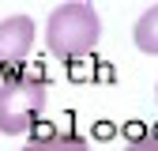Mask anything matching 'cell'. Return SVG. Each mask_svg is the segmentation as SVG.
Returning <instances> with one entry per match:
<instances>
[{
    "mask_svg": "<svg viewBox=\"0 0 158 151\" xmlns=\"http://www.w3.org/2000/svg\"><path fill=\"white\" fill-rule=\"evenodd\" d=\"M23 151H90V147L72 132H45V136H34Z\"/></svg>",
    "mask_w": 158,
    "mask_h": 151,
    "instance_id": "277c9868",
    "label": "cell"
},
{
    "mask_svg": "<svg viewBox=\"0 0 158 151\" xmlns=\"http://www.w3.org/2000/svg\"><path fill=\"white\" fill-rule=\"evenodd\" d=\"M124 151H158V136H135V140H128V147Z\"/></svg>",
    "mask_w": 158,
    "mask_h": 151,
    "instance_id": "8992f818",
    "label": "cell"
},
{
    "mask_svg": "<svg viewBox=\"0 0 158 151\" xmlns=\"http://www.w3.org/2000/svg\"><path fill=\"white\" fill-rule=\"evenodd\" d=\"M49 98V83L42 72L30 68H11L0 76V132L4 136H23L38 125Z\"/></svg>",
    "mask_w": 158,
    "mask_h": 151,
    "instance_id": "6da1fadb",
    "label": "cell"
},
{
    "mask_svg": "<svg viewBox=\"0 0 158 151\" xmlns=\"http://www.w3.org/2000/svg\"><path fill=\"white\" fill-rule=\"evenodd\" d=\"M30 45H34V19L8 15L0 23V76H8L11 68H23Z\"/></svg>",
    "mask_w": 158,
    "mask_h": 151,
    "instance_id": "3957f363",
    "label": "cell"
},
{
    "mask_svg": "<svg viewBox=\"0 0 158 151\" xmlns=\"http://www.w3.org/2000/svg\"><path fill=\"white\" fill-rule=\"evenodd\" d=\"M132 34H135V45H139L143 53H154L158 57V4L139 15V23H135Z\"/></svg>",
    "mask_w": 158,
    "mask_h": 151,
    "instance_id": "5b68a950",
    "label": "cell"
},
{
    "mask_svg": "<svg viewBox=\"0 0 158 151\" xmlns=\"http://www.w3.org/2000/svg\"><path fill=\"white\" fill-rule=\"evenodd\" d=\"M98 34H102V19L90 4H60L49 11L45 23V45L53 57L60 61H75V57H87L98 45Z\"/></svg>",
    "mask_w": 158,
    "mask_h": 151,
    "instance_id": "7a4b0ae2",
    "label": "cell"
}]
</instances>
